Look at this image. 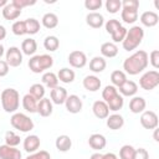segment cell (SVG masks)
Here are the masks:
<instances>
[{
  "label": "cell",
  "instance_id": "1",
  "mask_svg": "<svg viewBox=\"0 0 159 159\" xmlns=\"http://www.w3.org/2000/svg\"><path fill=\"white\" fill-rule=\"evenodd\" d=\"M149 61H148V53L143 50H139L137 52H134L132 56L127 57L123 62V68L125 70L127 73L135 76L139 75L142 71H144L148 66Z\"/></svg>",
  "mask_w": 159,
  "mask_h": 159
},
{
  "label": "cell",
  "instance_id": "2",
  "mask_svg": "<svg viewBox=\"0 0 159 159\" xmlns=\"http://www.w3.org/2000/svg\"><path fill=\"white\" fill-rule=\"evenodd\" d=\"M102 97L104 99V102L107 103L109 111H119L123 104H124V99L123 97L118 93V89L114 87V86H106L103 92H102Z\"/></svg>",
  "mask_w": 159,
  "mask_h": 159
},
{
  "label": "cell",
  "instance_id": "3",
  "mask_svg": "<svg viewBox=\"0 0 159 159\" xmlns=\"http://www.w3.org/2000/svg\"><path fill=\"white\" fill-rule=\"evenodd\" d=\"M144 37V30L140 26H133L129 30H127L125 37L123 40V48L125 51H133L135 50L143 41Z\"/></svg>",
  "mask_w": 159,
  "mask_h": 159
},
{
  "label": "cell",
  "instance_id": "4",
  "mask_svg": "<svg viewBox=\"0 0 159 159\" xmlns=\"http://www.w3.org/2000/svg\"><path fill=\"white\" fill-rule=\"evenodd\" d=\"M1 106L6 113H14L20 104V94L14 88H6L1 92Z\"/></svg>",
  "mask_w": 159,
  "mask_h": 159
},
{
  "label": "cell",
  "instance_id": "5",
  "mask_svg": "<svg viewBox=\"0 0 159 159\" xmlns=\"http://www.w3.org/2000/svg\"><path fill=\"white\" fill-rule=\"evenodd\" d=\"M53 65V58L50 55H36L29 60V67L34 73H41L45 70L51 68Z\"/></svg>",
  "mask_w": 159,
  "mask_h": 159
},
{
  "label": "cell",
  "instance_id": "6",
  "mask_svg": "<svg viewBox=\"0 0 159 159\" xmlns=\"http://www.w3.org/2000/svg\"><path fill=\"white\" fill-rule=\"evenodd\" d=\"M10 123L15 129H17L20 132H24V133L30 132L31 129H34L32 119L30 117H27L26 114H24V113H14L10 118Z\"/></svg>",
  "mask_w": 159,
  "mask_h": 159
},
{
  "label": "cell",
  "instance_id": "7",
  "mask_svg": "<svg viewBox=\"0 0 159 159\" xmlns=\"http://www.w3.org/2000/svg\"><path fill=\"white\" fill-rule=\"evenodd\" d=\"M158 84H159V72L155 70L145 72L139 80V86L145 91H152Z\"/></svg>",
  "mask_w": 159,
  "mask_h": 159
},
{
  "label": "cell",
  "instance_id": "8",
  "mask_svg": "<svg viewBox=\"0 0 159 159\" xmlns=\"http://www.w3.org/2000/svg\"><path fill=\"white\" fill-rule=\"evenodd\" d=\"M5 57H6V63L10 67H17L22 63V52L16 46L9 47V50L5 53Z\"/></svg>",
  "mask_w": 159,
  "mask_h": 159
},
{
  "label": "cell",
  "instance_id": "9",
  "mask_svg": "<svg viewBox=\"0 0 159 159\" xmlns=\"http://www.w3.org/2000/svg\"><path fill=\"white\" fill-rule=\"evenodd\" d=\"M140 124L145 129H155L158 127V116L153 111H144L140 116Z\"/></svg>",
  "mask_w": 159,
  "mask_h": 159
},
{
  "label": "cell",
  "instance_id": "10",
  "mask_svg": "<svg viewBox=\"0 0 159 159\" xmlns=\"http://www.w3.org/2000/svg\"><path fill=\"white\" fill-rule=\"evenodd\" d=\"M68 62L75 68H82L87 63V57H86L84 52L76 50V51H72L68 55Z\"/></svg>",
  "mask_w": 159,
  "mask_h": 159
},
{
  "label": "cell",
  "instance_id": "11",
  "mask_svg": "<svg viewBox=\"0 0 159 159\" xmlns=\"http://www.w3.org/2000/svg\"><path fill=\"white\" fill-rule=\"evenodd\" d=\"M65 104H66V109L70 113H73V114L80 113L81 109H82V99L77 94L67 96V98L65 101Z\"/></svg>",
  "mask_w": 159,
  "mask_h": 159
},
{
  "label": "cell",
  "instance_id": "12",
  "mask_svg": "<svg viewBox=\"0 0 159 159\" xmlns=\"http://www.w3.org/2000/svg\"><path fill=\"white\" fill-rule=\"evenodd\" d=\"M22 154L19 149L10 145H0V159H21Z\"/></svg>",
  "mask_w": 159,
  "mask_h": 159
},
{
  "label": "cell",
  "instance_id": "13",
  "mask_svg": "<svg viewBox=\"0 0 159 159\" xmlns=\"http://www.w3.org/2000/svg\"><path fill=\"white\" fill-rule=\"evenodd\" d=\"M93 114L99 119H106L109 116V108L104 101H96L92 106Z\"/></svg>",
  "mask_w": 159,
  "mask_h": 159
},
{
  "label": "cell",
  "instance_id": "14",
  "mask_svg": "<svg viewBox=\"0 0 159 159\" xmlns=\"http://www.w3.org/2000/svg\"><path fill=\"white\" fill-rule=\"evenodd\" d=\"M86 22H87L88 26H91L93 29H99L104 24V17H103L102 14L93 11V12H89L86 16Z\"/></svg>",
  "mask_w": 159,
  "mask_h": 159
},
{
  "label": "cell",
  "instance_id": "15",
  "mask_svg": "<svg viewBox=\"0 0 159 159\" xmlns=\"http://www.w3.org/2000/svg\"><path fill=\"white\" fill-rule=\"evenodd\" d=\"M50 96H51V101H52L55 104H63L68 94H67L66 88L57 86V87H55L53 89H51Z\"/></svg>",
  "mask_w": 159,
  "mask_h": 159
},
{
  "label": "cell",
  "instance_id": "16",
  "mask_svg": "<svg viewBox=\"0 0 159 159\" xmlns=\"http://www.w3.org/2000/svg\"><path fill=\"white\" fill-rule=\"evenodd\" d=\"M52 102L48 98H42L37 102V113L41 117H48L52 114Z\"/></svg>",
  "mask_w": 159,
  "mask_h": 159
},
{
  "label": "cell",
  "instance_id": "17",
  "mask_svg": "<svg viewBox=\"0 0 159 159\" xmlns=\"http://www.w3.org/2000/svg\"><path fill=\"white\" fill-rule=\"evenodd\" d=\"M88 144H89V147H91L92 149H94V150H101V149H103V148L106 147L107 140H106L104 135H102V134H99V133H94V134L89 135V138H88Z\"/></svg>",
  "mask_w": 159,
  "mask_h": 159
},
{
  "label": "cell",
  "instance_id": "18",
  "mask_svg": "<svg viewBox=\"0 0 159 159\" xmlns=\"http://www.w3.org/2000/svg\"><path fill=\"white\" fill-rule=\"evenodd\" d=\"M158 21H159V16L154 11H144L140 15V22H142V25H144L147 27L155 26L158 24Z\"/></svg>",
  "mask_w": 159,
  "mask_h": 159
},
{
  "label": "cell",
  "instance_id": "19",
  "mask_svg": "<svg viewBox=\"0 0 159 159\" xmlns=\"http://www.w3.org/2000/svg\"><path fill=\"white\" fill-rule=\"evenodd\" d=\"M21 15V9H19L12 2H9L5 7H2V16L6 20H15Z\"/></svg>",
  "mask_w": 159,
  "mask_h": 159
},
{
  "label": "cell",
  "instance_id": "20",
  "mask_svg": "<svg viewBox=\"0 0 159 159\" xmlns=\"http://www.w3.org/2000/svg\"><path fill=\"white\" fill-rule=\"evenodd\" d=\"M40 148V138L35 134L27 135L24 140V149L27 153H35Z\"/></svg>",
  "mask_w": 159,
  "mask_h": 159
},
{
  "label": "cell",
  "instance_id": "21",
  "mask_svg": "<svg viewBox=\"0 0 159 159\" xmlns=\"http://www.w3.org/2000/svg\"><path fill=\"white\" fill-rule=\"evenodd\" d=\"M101 80L97 76H86L83 78V87L89 92H96L101 88Z\"/></svg>",
  "mask_w": 159,
  "mask_h": 159
},
{
  "label": "cell",
  "instance_id": "22",
  "mask_svg": "<svg viewBox=\"0 0 159 159\" xmlns=\"http://www.w3.org/2000/svg\"><path fill=\"white\" fill-rule=\"evenodd\" d=\"M145 106H147V102L143 97H133L129 102V109L132 113H135V114L144 112Z\"/></svg>",
  "mask_w": 159,
  "mask_h": 159
},
{
  "label": "cell",
  "instance_id": "23",
  "mask_svg": "<svg viewBox=\"0 0 159 159\" xmlns=\"http://www.w3.org/2000/svg\"><path fill=\"white\" fill-rule=\"evenodd\" d=\"M107 127L112 130H118L124 125V119L120 114H112L107 117Z\"/></svg>",
  "mask_w": 159,
  "mask_h": 159
},
{
  "label": "cell",
  "instance_id": "24",
  "mask_svg": "<svg viewBox=\"0 0 159 159\" xmlns=\"http://www.w3.org/2000/svg\"><path fill=\"white\" fill-rule=\"evenodd\" d=\"M37 99L36 98H34L30 93H27V94H25L24 96V98H22V107H24V109L26 111V112H29V113H35V112H37Z\"/></svg>",
  "mask_w": 159,
  "mask_h": 159
},
{
  "label": "cell",
  "instance_id": "25",
  "mask_svg": "<svg viewBox=\"0 0 159 159\" xmlns=\"http://www.w3.org/2000/svg\"><path fill=\"white\" fill-rule=\"evenodd\" d=\"M107 66V62L103 57L101 56H96L93 57L91 61H89V70L94 73H99V72H103L104 68Z\"/></svg>",
  "mask_w": 159,
  "mask_h": 159
},
{
  "label": "cell",
  "instance_id": "26",
  "mask_svg": "<svg viewBox=\"0 0 159 159\" xmlns=\"http://www.w3.org/2000/svg\"><path fill=\"white\" fill-rule=\"evenodd\" d=\"M101 53H102V56L108 57V58L116 57L118 53V47L114 42H104L101 46Z\"/></svg>",
  "mask_w": 159,
  "mask_h": 159
},
{
  "label": "cell",
  "instance_id": "27",
  "mask_svg": "<svg viewBox=\"0 0 159 159\" xmlns=\"http://www.w3.org/2000/svg\"><path fill=\"white\" fill-rule=\"evenodd\" d=\"M138 91V86L135 82L133 81H125L120 87H119V92L122 93V96H127V97H132L137 93Z\"/></svg>",
  "mask_w": 159,
  "mask_h": 159
},
{
  "label": "cell",
  "instance_id": "28",
  "mask_svg": "<svg viewBox=\"0 0 159 159\" xmlns=\"http://www.w3.org/2000/svg\"><path fill=\"white\" fill-rule=\"evenodd\" d=\"M55 145H56V148L60 152H67L72 147V140H71V138L68 135L62 134V135H58L57 137V139L55 142Z\"/></svg>",
  "mask_w": 159,
  "mask_h": 159
},
{
  "label": "cell",
  "instance_id": "29",
  "mask_svg": "<svg viewBox=\"0 0 159 159\" xmlns=\"http://www.w3.org/2000/svg\"><path fill=\"white\" fill-rule=\"evenodd\" d=\"M37 50V43L34 39H26L22 41L21 43V51L22 53L27 55V56H32Z\"/></svg>",
  "mask_w": 159,
  "mask_h": 159
},
{
  "label": "cell",
  "instance_id": "30",
  "mask_svg": "<svg viewBox=\"0 0 159 159\" xmlns=\"http://www.w3.org/2000/svg\"><path fill=\"white\" fill-rule=\"evenodd\" d=\"M42 25L46 27V29H55L57 25H58V17L56 14L53 12H47L42 16Z\"/></svg>",
  "mask_w": 159,
  "mask_h": 159
},
{
  "label": "cell",
  "instance_id": "31",
  "mask_svg": "<svg viewBox=\"0 0 159 159\" xmlns=\"http://www.w3.org/2000/svg\"><path fill=\"white\" fill-rule=\"evenodd\" d=\"M75 76H76V75H75L73 70H70V68H67V67L61 68V70L58 71V73H57V78H58L61 82H63V83H71V82H73Z\"/></svg>",
  "mask_w": 159,
  "mask_h": 159
},
{
  "label": "cell",
  "instance_id": "32",
  "mask_svg": "<svg viewBox=\"0 0 159 159\" xmlns=\"http://www.w3.org/2000/svg\"><path fill=\"white\" fill-rule=\"evenodd\" d=\"M42 83L47 88L53 89L55 87L58 86V78L53 72H46V73L42 75Z\"/></svg>",
  "mask_w": 159,
  "mask_h": 159
},
{
  "label": "cell",
  "instance_id": "33",
  "mask_svg": "<svg viewBox=\"0 0 159 159\" xmlns=\"http://www.w3.org/2000/svg\"><path fill=\"white\" fill-rule=\"evenodd\" d=\"M111 81H112V86H114V87H120L125 81H127V76H125V73L123 72V71H120V70H116V71H113L112 73H111Z\"/></svg>",
  "mask_w": 159,
  "mask_h": 159
},
{
  "label": "cell",
  "instance_id": "34",
  "mask_svg": "<svg viewBox=\"0 0 159 159\" xmlns=\"http://www.w3.org/2000/svg\"><path fill=\"white\" fill-rule=\"evenodd\" d=\"M122 20L125 24H133L138 20V10H132V9H122Z\"/></svg>",
  "mask_w": 159,
  "mask_h": 159
},
{
  "label": "cell",
  "instance_id": "35",
  "mask_svg": "<svg viewBox=\"0 0 159 159\" xmlns=\"http://www.w3.org/2000/svg\"><path fill=\"white\" fill-rule=\"evenodd\" d=\"M25 29H26V34H29V35L37 34L39 30H40V22H39V20H36L34 17L26 19L25 20Z\"/></svg>",
  "mask_w": 159,
  "mask_h": 159
},
{
  "label": "cell",
  "instance_id": "36",
  "mask_svg": "<svg viewBox=\"0 0 159 159\" xmlns=\"http://www.w3.org/2000/svg\"><path fill=\"white\" fill-rule=\"evenodd\" d=\"M58 46H60V40H58L56 36H53V35L47 36V37L43 40V47H45L47 51H50V52L56 51V50L58 48Z\"/></svg>",
  "mask_w": 159,
  "mask_h": 159
},
{
  "label": "cell",
  "instance_id": "37",
  "mask_svg": "<svg viewBox=\"0 0 159 159\" xmlns=\"http://www.w3.org/2000/svg\"><path fill=\"white\" fill-rule=\"evenodd\" d=\"M29 93H30L34 98H36L37 101H40V99H42L43 96H45V87H43L42 84H40V83H34V84L30 87Z\"/></svg>",
  "mask_w": 159,
  "mask_h": 159
},
{
  "label": "cell",
  "instance_id": "38",
  "mask_svg": "<svg viewBox=\"0 0 159 159\" xmlns=\"http://www.w3.org/2000/svg\"><path fill=\"white\" fill-rule=\"evenodd\" d=\"M5 143H6V145L16 147L20 144V137L16 133H14L12 130H9L5 134Z\"/></svg>",
  "mask_w": 159,
  "mask_h": 159
},
{
  "label": "cell",
  "instance_id": "39",
  "mask_svg": "<svg viewBox=\"0 0 159 159\" xmlns=\"http://www.w3.org/2000/svg\"><path fill=\"white\" fill-rule=\"evenodd\" d=\"M134 152L135 149L129 145V144H125L120 148L119 150V158L120 159H133V155H134Z\"/></svg>",
  "mask_w": 159,
  "mask_h": 159
},
{
  "label": "cell",
  "instance_id": "40",
  "mask_svg": "<svg viewBox=\"0 0 159 159\" xmlns=\"http://www.w3.org/2000/svg\"><path fill=\"white\" fill-rule=\"evenodd\" d=\"M106 9L111 14H116L122 9V1L119 0H107L106 1Z\"/></svg>",
  "mask_w": 159,
  "mask_h": 159
},
{
  "label": "cell",
  "instance_id": "41",
  "mask_svg": "<svg viewBox=\"0 0 159 159\" xmlns=\"http://www.w3.org/2000/svg\"><path fill=\"white\" fill-rule=\"evenodd\" d=\"M11 30L12 32L16 35V36H22L26 34V29H25V21H15L11 26Z\"/></svg>",
  "mask_w": 159,
  "mask_h": 159
},
{
  "label": "cell",
  "instance_id": "42",
  "mask_svg": "<svg viewBox=\"0 0 159 159\" xmlns=\"http://www.w3.org/2000/svg\"><path fill=\"white\" fill-rule=\"evenodd\" d=\"M122 25H120V22L117 20V19H111V20H108L107 22H106V30H107V32L108 34H114L119 27H120Z\"/></svg>",
  "mask_w": 159,
  "mask_h": 159
},
{
  "label": "cell",
  "instance_id": "43",
  "mask_svg": "<svg viewBox=\"0 0 159 159\" xmlns=\"http://www.w3.org/2000/svg\"><path fill=\"white\" fill-rule=\"evenodd\" d=\"M125 34H127V29L125 27H123V26H120L114 34H112L111 36H112V40L114 41V42H123V40H124V37H125Z\"/></svg>",
  "mask_w": 159,
  "mask_h": 159
},
{
  "label": "cell",
  "instance_id": "44",
  "mask_svg": "<svg viewBox=\"0 0 159 159\" xmlns=\"http://www.w3.org/2000/svg\"><path fill=\"white\" fill-rule=\"evenodd\" d=\"M84 6L87 10H98L102 6V0H86Z\"/></svg>",
  "mask_w": 159,
  "mask_h": 159
},
{
  "label": "cell",
  "instance_id": "45",
  "mask_svg": "<svg viewBox=\"0 0 159 159\" xmlns=\"http://www.w3.org/2000/svg\"><path fill=\"white\" fill-rule=\"evenodd\" d=\"M26 159H51V155L46 150H40V152H36V153L30 154Z\"/></svg>",
  "mask_w": 159,
  "mask_h": 159
},
{
  "label": "cell",
  "instance_id": "46",
  "mask_svg": "<svg viewBox=\"0 0 159 159\" xmlns=\"http://www.w3.org/2000/svg\"><path fill=\"white\" fill-rule=\"evenodd\" d=\"M122 9L138 10L139 9V1L138 0H123L122 1Z\"/></svg>",
  "mask_w": 159,
  "mask_h": 159
},
{
  "label": "cell",
  "instance_id": "47",
  "mask_svg": "<svg viewBox=\"0 0 159 159\" xmlns=\"http://www.w3.org/2000/svg\"><path fill=\"white\" fill-rule=\"evenodd\" d=\"M148 61H150V63L154 68H159V51L158 50L152 51L148 57Z\"/></svg>",
  "mask_w": 159,
  "mask_h": 159
},
{
  "label": "cell",
  "instance_id": "48",
  "mask_svg": "<svg viewBox=\"0 0 159 159\" xmlns=\"http://www.w3.org/2000/svg\"><path fill=\"white\" fill-rule=\"evenodd\" d=\"M12 4L16 5L19 9H24L26 6H31L36 4V0H12Z\"/></svg>",
  "mask_w": 159,
  "mask_h": 159
},
{
  "label": "cell",
  "instance_id": "49",
  "mask_svg": "<svg viewBox=\"0 0 159 159\" xmlns=\"http://www.w3.org/2000/svg\"><path fill=\"white\" fill-rule=\"evenodd\" d=\"M133 159H149V153H148V150L144 149V148L135 149L134 155H133Z\"/></svg>",
  "mask_w": 159,
  "mask_h": 159
},
{
  "label": "cell",
  "instance_id": "50",
  "mask_svg": "<svg viewBox=\"0 0 159 159\" xmlns=\"http://www.w3.org/2000/svg\"><path fill=\"white\" fill-rule=\"evenodd\" d=\"M9 73V65L6 63V61L0 60V77H4Z\"/></svg>",
  "mask_w": 159,
  "mask_h": 159
},
{
  "label": "cell",
  "instance_id": "51",
  "mask_svg": "<svg viewBox=\"0 0 159 159\" xmlns=\"http://www.w3.org/2000/svg\"><path fill=\"white\" fill-rule=\"evenodd\" d=\"M5 37H6V29L2 25H0V41L4 40Z\"/></svg>",
  "mask_w": 159,
  "mask_h": 159
},
{
  "label": "cell",
  "instance_id": "52",
  "mask_svg": "<svg viewBox=\"0 0 159 159\" xmlns=\"http://www.w3.org/2000/svg\"><path fill=\"white\" fill-rule=\"evenodd\" d=\"M103 159H118V157L114 153H106L103 154Z\"/></svg>",
  "mask_w": 159,
  "mask_h": 159
},
{
  "label": "cell",
  "instance_id": "53",
  "mask_svg": "<svg viewBox=\"0 0 159 159\" xmlns=\"http://www.w3.org/2000/svg\"><path fill=\"white\" fill-rule=\"evenodd\" d=\"M89 159H103V154H101V153H93Z\"/></svg>",
  "mask_w": 159,
  "mask_h": 159
},
{
  "label": "cell",
  "instance_id": "54",
  "mask_svg": "<svg viewBox=\"0 0 159 159\" xmlns=\"http://www.w3.org/2000/svg\"><path fill=\"white\" fill-rule=\"evenodd\" d=\"M7 4H9L7 0H0V7H5Z\"/></svg>",
  "mask_w": 159,
  "mask_h": 159
},
{
  "label": "cell",
  "instance_id": "55",
  "mask_svg": "<svg viewBox=\"0 0 159 159\" xmlns=\"http://www.w3.org/2000/svg\"><path fill=\"white\" fill-rule=\"evenodd\" d=\"M5 53V48H4V46H2V43H0V58L2 57V55Z\"/></svg>",
  "mask_w": 159,
  "mask_h": 159
},
{
  "label": "cell",
  "instance_id": "56",
  "mask_svg": "<svg viewBox=\"0 0 159 159\" xmlns=\"http://www.w3.org/2000/svg\"><path fill=\"white\" fill-rule=\"evenodd\" d=\"M154 140H155V142H159V138H158V129H157V128L154 129Z\"/></svg>",
  "mask_w": 159,
  "mask_h": 159
}]
</instances>
